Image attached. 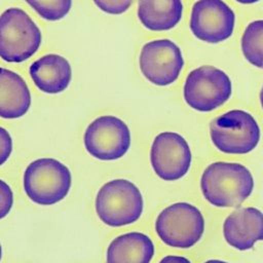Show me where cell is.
I'll use <instances>...</instances> for the list:
<instances>
[{
	"instance_id": "cell-1",
	"label": "cell",
	"mask_w": 263,
	"mask_h": 263,
	"mask_svg": "<svg viewBox=\"0 0 263 263\" xmlns=\"http://www.w3.org/2000/svg\"><path fill=\"white\" fill-rule=\"evenodd\" d=\"M254 185L250 170L237 162H213L205 167L200 178L204 199L218 208L240 205L252 194Z\"/></svg>"
},
{
	"instance_id": "cell-2",
	"label": "cell",
	"mask_w": 263,
	"mask_h": 263,
	"mask_svg": "<svg viewBox=\"0 0 263 263\" xmlns=\"http://www.w3.org/2000/svg\"><path fill=\"white\" fill-rule=\"evenodd\" d=\"M72 185L69 167L55 158L33 160L25 170L24 191L30 200L39 205H52L63 200Z\"/></svg>"
},
{
	"instance_id": "cell-3",
	"label": "cell",
	"mask_w": 263,
	"mask_h": 263,
	"mask_svg": "<svg viewBox=\"0 0 263 263\" xmlns=\"http://www.w3.org/2000/svg\"><path fill=\"white\" fill-rule=\"evenodd\" d=\"M99 219L110 227L137 222L143 214L144 199L140 189L130 181L115 179L105 183L95 201Z\"/></svg>"
},
{
	"instance_id": "cell-4",
	"label": "cell",
	"mask_w": 263,
	"mask_h": 263,
	"mask_svg": "<svg viewBox=\"0 0 263 263\" xmlns=\"http://www.w3.org/2000/svg\"><path fill=\"white\" fill-rule=\"evenodd\" d=\"M42 42L39 27L22 8L9 7L0 14V59L23 63L37 52Z\"/></svg>"
},
{
	"instance_id": "cell-5",
	"label": "cell",
	"mask_w": 263,
	"mask_h": 263,
	"mask_svg": "<svg viewBox=\"0 0 263 263\" xmlns=\"http://www.w3.org/2000/svg\"><path fill=\"white\" fill-rule=\"evenodd\" d=\"M201 212L188 202H176L164 208L155 220V232L160 240L172 248L189 249L204 232Z\"/></svg>"
},
{
	"instance_id": "cell-6",
	"label": "cell",
	"mask_w": 263,
	"mask_h": 263,
	"mask_svg": "<svg viewBox=\"0 0 263 263\" xmlns=\"http://www.w3.org/2000/svg\"><path fill=\"white\" fill-rule=\"evenodd\" d=\"M260 127L247 111L230 110L210 123V137L214 146L226 154H247L260 141Z\"/></svg>"
},
{
	"instance_id": "cell-7",
	"label": "cell",
	"mask_w": 263,
	"mask_h": 263,
	"mask_svg": "<svg viewBox=\"0 0 263 263\" xmlns=\"http://www.w3.org/2000/svg\"><path fill=\"white\" fill-rule=\"evenodd\" d=\"M229 76L219 68L204 65L192 70L186 77L183 97L186 104L198 112H211L231 97Z\"/></svg>"
},
{
	"instance_id": "cell-8",
	"label": "cell",
	"mask_w": 263,
	"mask_h": 263,
	"mask_svg": "<svg viewBox=\"0 0 263 263\" xmlns=\"http://www.w3.org/2000/svg\"><path fill=\"white\" fill-rule=\"evenodd\" d=\"M85 150L92 157L104 160H117L124 156L132 144L127 124L113 115H103L93 119L83 135Z\"/></svg>"
},
{
	"instance_id": "cell-9",
	"label": "cell",
	"mask_w": 263,
	"mask_h": 263,
	"mask_svg": "<svg viewBox=\"0 0 263 263\" xmlns=\"http://www.w3.org/2000/svg\"><path fill=\"white\" fill-rule=\"evenodd\" d=\"M184 64L180 47L170 39L146 42L139 55L141 73L149 82L157 86H167L174 83Z\"/></svg>"
},
{
	"instance_id": "cell-10",
	"label": "cell",
	"mask_w": 263,
	"mask_h": 263,
	"mask_svg": "<svg viewBox=\"0 0 263 263\" xmlns=\"http://www.w3.org/2000/svg\"><path fill=\"white\" fill-rule=\"evenodd\" d=\"M235 14L223 0H197L194 2L189 27L191 33L208 43H220L231 37Z\"/></svg>"
},
{
	"instance_id": "cell-11",
	"label": "cell",
	"mask_w": 263,
	"mask_h": 263,
	"mask_svg": "<svg viewBox=\"0 0 263 263\" xmlns=\"http://www.w3.org/2000/svg\"><path fill=\"white\" fill-rule=\"evenodd\" d=\"M192 155L189 144L179 134L163 132L158 134L150 148L151 166L160 179L177 181L189 171Z\"/></svg>"
},
{
	"instance_id": "cell-12",
	"label": "cell",
	"mask_w": 263,
	"mask_h": 263,
	"mask_svg": "<svg viewBox=\"0 0 263 263\" xmlns=\"http://www.w3.org/2000/svg\"><path fill=\"white\" fill-rule=\"evenodd\" d=\"M223 235L236 250L252 249L257 241L263 240V213L253 206L233 211L223 223Z\"/></svg>"
},
{
	"instance_id": "cell-13",
	"label": "cell",
	"mask_w": 263,
	"mask_h": 263,
	"mask_svg": "<svg viewBox=\"0 0 263 263\" xmlns=\"http://www.w3.org/2000/svg\"><path fill=\"white\" fill-rule=\"evenodd\" d=\"M29 74L35 86L48 95L64 91L72 80L69 61L58 53H47L34 61L30 65Z\"/></svg>"
},
{
	"instance_id": "cell-14",
	"label": "cell",
	"mask_w": 263,
	"mask_h": 263,
	"mask_svg": "<svg viewBox=\"0 0 263 263\" xmlns=\"http://www.w3.org/2000/svg\"><path fill=\"white\" fill-rule=\"evenodd\" d=\"M31 103V92L25 79L16 72L0 67V117H23L29 111Z\"/></svg>"
},
{
	"instance_id": "cell-15",
	"label": "cell",
	"mask_w": 263,
	"mask_h": 263,
	"mask_svg": "<svg viewBox=\"0 0 263 263\" xmlns=\"http://www.w3.org/2000/svg\"><path fill=\"white\" fill-rule=\"evenodd\" d=\"M155 248L145 233L133 231L115 237L106 252L107 263H150Z\"/></svg>"
},
{
	"instance_id": "cell-16",
	"label": "cell",
	"mask_w": 263,
	"mask_h": 263,
	"mask_svg": "<svg viewBox=\"0 0 263 263\" xmlns=\"http://www.w3.org/2000/svg\"><path fill=\"white\" fill-rule=\"evenodd\" d=\"M138 18L148 30L168 31L175 28L183 15L182 0H139Z\"/></svg>"
},
{
	"instance_id": "cell-17",
	"label": "cell",
	"mask_w": 263,
	"mask_h": 263,
	"mask_svg": "<svg viewBox=\"0 0 263 263\" xmlns=\"http://www.w3.org/2000/svg\"><path fill=\"white\" fill-rule=\"evenodd\" d=\"M240 47L245 59L251 65L263 69V20L254 21L247 26Z\"/></svg>"
},
{
	"instance_id": "cell-18",
	"label": "cell",
	"mask_w": 263,
	"mask_h": 263,
	"mask_svg": "<svg viewBox=\"0 0 263 263\" xmlns=\"http://www.w3.org/2000/svg\"><path fill=\"white\" fill-rule=\"evenodd\" d=\"M43 20L58 22L64 18L72 7L73 0H25Z\"/></svg>"
},
{
	"instance_id": "cell-19",
	"label": "cell",
	"mask_w": 263,
	"mask_h": 263,
	"mask_svg": "<svg viewBox=\"0 0 263 263\" xmlns=\"http://www.w3.org/2000/svg\"><path fill=\"white\" fill-rule=\"evenodd\" d=\"M96 6L108 14H122L132 5L134 0H92Z\"/></svg>"
},
{
	"instance_id": "cell-20",
	"label": "cell",
	"mask_w": 263,
	"mask_h": 263,
	"mask_svg": "<svg viewBox=\"0 0 263 263\" xmlns=\"http://www.w3.org/2000/svg\"><path fill=\"white\" fill-rule=\"evenodd\" d=\"M13 205V192L10 186L0 179V220L5 218Z\"/></svg>"
},
{
	"instance_id": "cell-21",
	"label": "cell",
	"mask_w": 263,
	"mask_h": 263,
	"mask_svg": "<svg viewBox=\"0 0 263 263\" xmlns=\"http://www.w3.org/2000/svg\"><path fill=\"white\" fill-rule=\"evenodd\" d=\"M12 139L10 134L2 126H0V166L4 164L12 152Z\"/></svg>"
},
{
	"instance_id": "cell-22",
	"label": "cell",
	"mask_w": 263,
	"mask_h": 263,
	"mask_svg": "<svg viewBox=\"0 0 263 263\" xmlns=\"http://www.w3.org/2000/svg\"><path fill=\"white\" fill-rule=\"evenodd\" d=\"M158 263H191V262L189 259L183 256L167 255V256H164Z\"/></svg>"
},
{
	"instance_id": "cell-23",
	"label": "cell",
	"mask_w": 263,
	"mask_h": 263,
	"mask_svg": "<svg viewBox=\"0 0 263 263\" xmlns=\"http://www.w3.org/2000/svg\"><path fill=\"white\" fill-rule=\"evenodd\" d=\"M235 1L240 4H254L260 0H235Z\"/></svg>"
},
{
	"instance_id": "cell-24",
	"label": "cell",
	"mask_w": 263,
	"mask_h": 263,
	"mask_svg": "<svg viewBox=\"0 0 263 263\" xmlns=\"http://www.w3.org/2000/svg\"><path fill=\"white\" fill-rule=\"evenodd\" d=\"M204 263H228L226 261H222V260H217V259H212V260H208Z\"/></svg>"
},
{
	"instance_id": "cell-25",
	"label": "cell",
	"mask_w": 263,
	"mask_h": 263,
	"mask_svg": "<svg viewBox=\"0 0 263 263\" xmlns=\"http://www.w3.org/2000/svg\"><path fill=\"white\" fill-rule=\"evenodd\" d=\"M260 103H261V107L263 109V85H262L261 90H260Z\"/></svg>"
},
{
	"instance_id": "cell-26",
	"label": "cell",
	"mask_w": 263,
	"mask_h": 263,
	"mask_svg": "<svg viewBox=\"0 0 263 263\" xmlns=\"http://www.w3.org/2000/svg\"><path fill=\"white\" fill-rule=\"evenodd\" d=\"M2 259V247H1V243H0V261Z\"/></svg>"
}]
</instances>
